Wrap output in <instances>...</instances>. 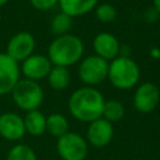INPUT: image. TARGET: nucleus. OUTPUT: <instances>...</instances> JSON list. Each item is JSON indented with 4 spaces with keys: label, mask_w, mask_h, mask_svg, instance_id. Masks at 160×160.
Instances as JSON below:
<instances>
[{
    "label": "nucleus",
    "mask_w": 160,
    "mask_h": 160,
    "mask_svg": "<svg viewBox=\"0 0 160 160\" xmlns=\"http://www.w3.org/2000/svg\"><path fill=\"white\" fill-rule=\"evenodd\" d=\"M105 100L99 90L84 86L75 90L69 98L70 114L82 122H92L101 118Z\"/></svg>",
    "instance_id": "f257e3e1"
},
{
    "label": "nucleus",
    "mask_w": 160,
    "mask_h": 160,
    "mask_svg": "<svg viewBox=\"0 0 160 160\" xmlns=\"http://www.w3.org/2000/svg\"><path fill=\"white\" fill-rule=\"evenodd\" d=\"M84 52V44L80 38L66 34L52 40L48 49V58L52 66L68 68L78 62Z\"/></svg>",
    "instance_id": "f03ea898"
},
{
    "label": "nucleus",
    "mask_w": 160,
    "mask_h": 160,
    "mask_svg": "<svg viewBox=\"0 0 160 160\" xmlns=\"http://www.w3.org/2000/svg\"><path fill=\"white\" fill-rule=\"evenodd\" d=\"M108 79L118 89H131L140 79V69L132 59L128 56H118L109 64Z\"/></svg>",
    "instance_id": "7ed1b4c3"
},
{
    "label": "nucleus",
    "mask_w": 160,
    "mask_h": 160,
    "mask_svg": "<svg viewBox=\"0 0 160 160\" xmlns=\"http://www.w3.org/2000/svg\"><path fill=\"white\" fill-rule=\"evenodd\" d=\"M11 96L18 108L29 112L32 110H38V108L42 104L44 91L38 81L22 79L19 80L12 89Z\"/></svg>",
    "instance_id": "20e7f679"
},
{
    "label": "nucleus",
    "mask_w": 160,
    "mask_h": 160,
    "mask_svg": "<svg viewBox=\"0 0 160 160\" xmlns=\"http://www.w3.org/2000/svg\"><path fill=\"white\" fill-rule=\"evenodd\" d=\"M109 62L98 55L86 56L79 65V78L88 86H94L101 84L108 78Z\"/></svg>",
    "instance_id": "39448f33"
},
{
    "label": "nucleus",
    "mask_w": 160,
    "mask_h": 160,
    "mask_svg": "<svg viewBox=\"0 0 160 160\" xmlns=\"http://www.w3.org/2000/svg\"><path fill=\"white\" fill-rule=\"evenodd\" d=\"M56 150L62 160H84L88 155V141L80 134L68 131L58 139Z\"/></svg>",
    "instance_id": "423d86ee"
},
{
    "label": "nucleus",
    "mask_w": 160,
    "mask_h": 160,
    "mask_svg": "<svg viewBox=\"0 0 160 160\" xmlns=\"http://www.w3.org/2000/svg\"><path fill=\"white\" fill-rule=\"evenodd\" d=\"M35 49V38L28 31H20L11 36L6 46V54L16 62L24 61Z\"/></svg>",
    "instance_id": "0eeeda50"
},
{
    "label": "nucleus",
    "mask_w": 160,
    "mask_h": 160,
    "mask_svg": "<svg viewBox=\"0 0 160 160\" xmlns=\"http://www.w3.org/2000/svg\"><path fill=\"white\" fill-rule=\"evenodd\" d=\"M160 100L159 88L152 82H144L135 90L134 94V108L141 114H149L158 106Z\"/></svg>",
    "instance_id": "6e6552de"
},
{
    "label": "nucleus",
    "mask_w": 160,
    "mask_h": 160,
    "mask_svg": "<svg viewBox=\"0 0 160 160\" xmlns=\"http://www.w3.org/2000/svg\"><path fill=\"white\" fill-rule=\"evenodd\" d=\"M20 76L19 64L8 54L0 52V95L12 91Z\"/></svg>",
    "instance_id": "1a4fd4ad"
},
{
    "label": "nucleus",
    "mask_w": 160,
    "mask_h": 160,
    "mask_svg": "<svg viewBox=\"0 0 160 160\" xmlns=\"http://www.w3.org/2000/svg\"><path fill=\"white\" fill-rule=\"evenodd\" d=\"M114 136V126L108 120L100 118L89 124L86 140L94 148H105L110 144Z\"/></svg>",
    "instance_id": "9d476101"
},
{
    "label": "nucleus",
    "mask_w": 160,
    "mask_h": 160,
    "mask_svg": "<svg viewBox=\"0 0 160 160\" xmlns=\"http://www.w3.org/2000/svg\"><path fill=\"white\" fill-rule=\"evenodd\" d=\"M51 68L52 65L48 56L35 54V55H30L28 59L22 61L21 72L24 74L25 79L36 81L46 78Z\"/></svg>",
    "instance_id": "9b49d317"
},
{
    "label": "nucleus",
    "mask_w": 160,
    "mask_h": 160,
    "mask_svg": "<svg viewBox=\"0 0 160 160\" xmlns=\"http://www.w3.org/2000/svg\"><path fill=\"white\" fill-rule=\"evenodd\" d=\"M24 118L15 112H4L0 115V136L9 140L16 141L25 135Z\"/></svg>",
    "instance_id": "f8f14e48"
},
{
    "label": "nucleus",
    "mask_w": 160,
    "mask_h": 160,
    "mask_svg": "<svg viewBox=\"0 0 160 160\" xmlns=\"http://www.w3.org/2000/svg\"><path fill=\"white\" fill-rule=\"evenodd\" d=\"M92 48L95 50V55L104 60H114L118 58L120 51V44L116 36L110 32H100L95 36L92 41Z\"/></svg>",
    "instance_id": "ddd939ff"
},
{
    "label": "nucleus",
    "mask_w": 160,
    "mask_h": 160,
    "mask_svg": "<svg viewBox=\"0 0 160 160\" xmlns=\"http://www.w3.org/2000/svg\"><path fill=\"white\" fill-rule=\"evenodd\" d=\"M61 12L70 18H76L90 12L98 4V0H59Z\"/></svg>",
    "instance_id": "4468645a"
},
{
    "label": "nucleus",
    "mask_w": 160,
    "mask_h": 160,
    "mask_svg": "<svg viewBox=\"0 0 160 160\" xmlns=\"http://www.w3.org/2000/svg\"><path fill=\"white\" fill-rule=\"evenodd\" d=\"M25 131L32 136H40L46 131V118L39 110L29 111L24 118Z\"/></svg>",
    "instance_id": "2eb2a0df"
},
{
    "label": "nucleus",
    "mask_w": 160,
    "mask_h": 160,
    "mask_svg": "<svg viewBox=\"0 0 160 160\" xmlns=\"http://www.w3.org/2000/svg\"><path fill=\"white\" fill-rule=\"evenodd\" d=\"M46 78H48L49 85L54 90H58V91L65 90L70 84V72L68 68L52 66Z\"/></svg>",
    "instance_id": "dca6fc26"
},
{
    "label": "nucleus",
    "mask_w": 160,
    "mask_h": 160,
    "mask_svg": "<svg viewBox=\"0 0 160 160\" xmlns=\"http://www.w3.org/2000/svg\"><path fill=\"white\" fill-rule=\"evenodd\" d=\"M46 131L54 136V138H60L65 135L69 131V122L68 119L59 112L50 114L46 118Z\"/></svg>",
    "instance_id": "f3484780"
},
{
    "label": "nucleus",
    "mask_w": 160,
    "mask_h": 160,
    "mask_svg": "<svg viewBox=\"0 0 160 160\" xmlns=\"http://www.w3.org/2000/svg\"><path fill=\"white\" fill-rule=\"evenodd\" d=\"M125 115V108L122 105V102H120L119 100H108L104 104L102 108V115L101 118L108 120L109 122H116L120 121Z\"/></svg>",
    "instance_id": "a211bd4d"
},
{
    "label": "nucleus",
    "mask_w": 160,
    "mask_h": 160,
    "mask_svg": "<svg viewBox=\"0 0 160 160\" xmlns=\"http://www.w3.org/2000/svg\"><path fill=\"white\" fill-rule=\"evenodd\" d=\"M72 18H70L69 15L64 14V12H59L56 14L51 22H50V29H51V32L58 35V36H61V35H66L69 34L70 29H71V25H72Z\"/></svg>",
    "instance_id": "6ab92c4d"
},
{
    "label": "nucleus",
    "mask_w": 160,
    "mask_h": 160,
    "mask_svg": "<svg viewBox=\"0 0 160 160\" xmlns=\"http://www.w3.org/2000/svg\"><path fill=\"white\" fill-rule=\"evenodd\" d=\"M6 160H38V158L30 146L25 144H18L9 150Z\"/></svg>",
    "instance_id": "aec40b11"
},
{
    "label": "nucleus",
    "mask_w": 160,
    "mask_h": 160,
    "mask_svg": "<svg viewBox=\"0 0 160 160\" xmlns=\"http://www.w3.org/2000/svg\"><path fill=\"white\" fill-rule=\"evenodd\" d=\"M95 12H96V18L101 22H111L112 20H115V18L118 15L115 6L111 5V4H108V2H104V4L99 5L96 8Z\"/></svg>",
    "instance_id": "412c9836"
},
{
    "label": "nucleus",
    "mask_w": 160,
    "mask_h": 160,
    "mask_svg": "<svg viewBox=\"0 0 160 160\" xmlns=\"http://www.w3.org/2000/svg\"><path fill=\"white\" fill-rule=\"evenodd\" d=\"M59 0H30V4L36 9V10H49L54 8Z\"/></svg>",
    "instance_id": "4be33fe9"
},
{
    "label": "nucleus",
    "mask_w": 160,
    "mask_h": 160,
    "mask_svg": "<svg viewBox=\"0 0 160 160\" xmlns=\"http://www.w3.org/2000/svg\"><path fill=\"white\" fill-rule=\"evenodd\" d=\"M152 2H154V6H155V9L160 12V0H152Z\"/></svg>",
    "instance_id": "5701e85b"
},
{
    "label": "nucleus",
    "mask_w": 160,
    "mask_h": 160,
    "mask_svg": "<svg viewBox=\"0 0 160 160\" xmlns=\"http://www.w3.org/2000/svg\"><path fill=\"white\" fill-rule=\"evenodd\" d=\"M9 0H0V6H2V5H5L6 2H8Z\"/></svg>",
    "instance_id": "b1692460"
},
{
    "label": "nucleus",
    "mask_w": 160,
    "mask_h": 160,
    "mask_svg": "<svg viewBox=\"0 0 160 160\" xmlns=\"http://www.w3.org/2000/svg\"><path fill=\"white\" fill-rule=\"evenodd\" d=\"M159 34H160V26H159Z\"/></svg>",
    "instance_id": "393cba45"
},
{
    "label": "nucleus",
    "mask_w": 160,
    "mask_h": 160,
    "mask_svg": "<svg viewBox=\"0 0 160 160\" xmlns=\"http://www.w3.org/2000/svg\"><path fill=\"white\" fill-rule=\"evenodd\" d=\"M0 21H1V15H0Z\"/></svg>",
    "instance_id": "a878e982"
}]
</instances>
